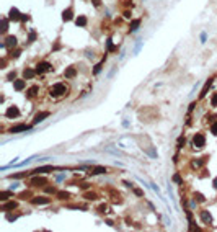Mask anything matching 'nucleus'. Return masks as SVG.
<instances>
[{
  "label": "nucleus",
  "instance_id": "1",
  "mask_svg": "<svg viewBox=\"0 0 217 232\" xmlns=\"http://www.w3.org/2000/svg\"><path fill=\"white\" fill-rule=\"evenodd\" d=\"M67 85L65 83H56L52 85V88H51V95H54V97H60V95H65L67 93Z\"/></svg>",
  "mask_w": 217,
  "mask_h": 232
},
{
  "label": "nucleus",
  "instance_id": "2",
  "mask_svg": "<svg viewBox=\"0 0 217 232\" xmlns=\"http://www.w3.org/2000/svg\"><path fill=\"white\" fill-rule=\"evenodd\" d=\"M193 145H194L196 149H202L206 145V137L204 134H201V132H197V134L193 137Z\"/></svg>",
  "mask_w": 217,
  "mask_h": 232
},
{
  "label": "nucleus",
  "instance_id": "3",
  "mask_svg": "<svg viewBox=\"0 0 217 232\" xmlns=\"http://www.w3.org/2000/svg\"><path fill=\"white\" fill-rule=\"evenodd\" d=\"M30 129H31L30 124H16V126L10 127V132L12 134H16V132H25V131H30Z\"/></svg>",
  "mask_w": 217,
  "mask_h": 232
},
{
  "label": "nucleus",
  "instance_id": "4",
  "mask_svg": "<svg viewBox=\"0 0 217 232\" xmlns=\"http://www.w3.org/2000/svg\"><path fill=\"white\" fill-rule=\"evenodd\" d=\"M49 70H52V65L49 62H39L36 65V72L38 74H42V72H49Z\"/></svg>",
  "mask_w": 217,
  "mask_h": 232
},
{
  "label": "nucleus",
  "instance_id": "5",
  "mask_svg": "<svg viewBox=\"0 0 217 232\" xmlns=\"http://www.w3.org/2000/svg\"><path fill=\"white\" fill-rule=\"evenodd\" d=\"M54 167L52 165H42V167H38L34 170H31V173H34V175H39V173H48V172H52Z\"/></svg>",
  "mask_w": 217,
  "mask_h": 232
},
{
  "label": "nucleus",
  "instance_id": "6",
  "mask_svg": "<svg viewBox=\"0 0 217 232\" xmlns=\"http://www.w3.org/2000/svg\"><path fill=\"white\" fill-rule=\"evenodd\" d=\"M33 204H49L51 203V198H46V196H36L31 200Z\"/></svg>",
  "mask_w": 217,
  "mask_h": 232
},
{
  "label": "nucleus",
  "instance_id": "7",
  "mask_svg": "<svg viewBox=\"0 0 217 232\" xmlns=\"http://www.w3.org/2000/svg\"><path fill=\"white\" fill-rule=\"evenodd\" d=\"M49 115H51L49 111H41V113H38V115L34 116V120H33V124H38V123L44 121V118H48Z\"/></svg>",
  "mask_w": 217,
  "mask_h": 232
},
{
  "label": "nucleus",
  "instance_id": "8",
  "mask_svg": "<svg viewBox=\"0 0 217 232\" xmlns=\"http://www.w3.org/2000/svg\"><path fill=\"white\" fill-rule=\"evenodd\" d=\"M18 115H20V111H18L16 106H10V108L5 111V116H7V118H16Z\"/></svg>",
  "mask_w": 217,
  "mask_h": 232
},
{
  "label": "nucleus",
  "instance_id": "9",
  "mask_svg": "<svg viewBox=\"0 0 217 232\" xmlns=\"http://www.w3.org/2000/svg\"><path fill=\"white\" fill-rule=\"evenodd\" d=\"M201 221L204 222V224H211L212 222V216L209 211H201Z\"/></svg>",
  "mask_w": 217,
  "mask_h": 232
},
{
  "label": "nucleus",
  "instance_id": "10",
  "mask_svg": "<svg viewBox=\"0 0 217 232\" xmlns=\"http://www.w3.org/2000/svg\"><path fill=\"white\" fill-rule=\"evenodd\" d=\"M3 46H5V48H8V49H12L13 46H16V38H15V36H8L7 41L3 42Z\"/></svg>",
  "mask_w": 217,
  "mask_h": 232
},
{
  "label": "nucleus",
  "instance_id": "11",
  "mask_svg": "<svg viewBox=\"0 0 217 232\" xmlns=\"http://www.w3.org/2000/svg\"><path fill=\"white\" fill-rule=\"evenodd\" d=\"M8 18H10V20H13V21H18V20H21V15H20V12H18L16 8H12Z\"/></svg>",
  "mask_w": 217,
  "mask_h": 232
},
{
  "label": "nucleus",
  "instance_id": "12",
  "mask_svg": "<svg viewBox=\"0 0 217 232\" xmlns=\"http://www.w3.org/2000/svg\"><path fill=\"white\" fill-rule=\"evenodd\" d=\"M64 75L67 79H74L75 75H77V69H75V67H67V69H65V72H64Z\"/></svg>",
  "mask_w": 217,
  "mask_h": 232
},
{
  "label": "nucleus",
  "instance_id": "13",
  "mask_svg": "<svg viewBox=\"0 0 217 232\" xmlns=\"http://www.w3.org/2000/svg\"><path fill=\"white\" fill-rule=\"evenodd\" d=\"M211 85H212V79H209V80H207V82L204 83V87H202L201 93H199V98H204V97H206V93H207V90H209Z\"/></svg>",
  "mask_w": 217,
  "mask_h": 232
},
{
  "label": "nucleus",
  "instance_id": "14",
  "mask_svg": "<svg viewBox=\"0 0 217 232\" xmlns=\"http://www.w3.org/2000/svg\"><path fill=\"white\" fill-rule=\"evenodd\" d=\"M72 17H74L72 8H67V10H64V13H62V20H64V21H70V20H72Z\"/></svg>",
  "mask_w": 217,
  "mask_h": 232
},
{
  "label": "nucleus",
  "instance_id": "15",
  "mask_svg": "<svg viewBox=\"0 0 217 232\" xmlns=\"http://www.w3.org/2000/svg\"><path fill=\"white\" fill-rule=\"evenodd\" d=\"M25 85H26V83H25V80H21V79H20V80H15V82H13V87H15L16 92H21V90L25 88Z\"/></svg>",
  "mask_w": 217,
  "mask_h": 232
},
{
  "label": "nucleus",
  "instance_id": "16",
  "mask_svg": "<svg viewBox=\"0 0 217 232\" xmlns=\"http://www.w3.org/2000/svg\"><path fill=\"white\" fill-rule=\"evenodd\" d=\"M31 185H34V186H42V185H46V178H39V177H36V178H33V180H31Z\"/></svg>",
  "mask_w": 217,
  "mask_h": 232
},
{
  "label": "nucleus",
  "instance_id": "17",
  "mask_svg": "<svg viewBox=\"0 0 217 232\" xmlns=\"http://www.w3.org/2000/svg\"><path fill=\"white\" fill-rule=\"evenodd\" d=\"M36 74H38V72H36V70H33V69H25V72H23V77H25V79H33Z\"/></svg>",
  "mask_w": 217,
  "mask_h": 232
},
{
  "label": "nucleus",
  "instance_id": "18",
  "mask_svg": "<svg viewBox=\"0 0 217 232\" xmlns=\"http://www.w3.org/2000/svg\"><path fill=\"white\" fill-rule=\"evenodd\" d=\"M15 208H16V203L10 201V203H7V204L2 206V211H12V209H15Z\"/></svg>",
  "mask_w": 217,
  "mask_h": 232
},
{
  "label": "nucleus",
  "instance_id": "19",
  "mask_svg": "<svg viewBox=\"0 0 217 232\" xmlns=\"http://www.w3.org/2000/svg\"><path fill=\"white\" fill-rule=\"evenodd\" d=\"M106 172V167H95L90 170V175H100V173H105Z\"/></svg>",
  "mask_w": 217,
  "mask_h": 232
},
{
  "label": "nucleus",
  "instance_id": "20",
  "mask_svg": "<svg viewBox=\"0 0 217 232\" xmlns=\"http://www.w3.org/2000/svg\"><path fill=\"white\" fill-rule=\"evenodd\" d=\"M75 23H77V26H85V25H87V17L80 15L77 20H75Z\"/></svg>",
  "mask_w": 217,
  "mask_h": 232
},
{
  "label": "nucleus",
  "instance_id": "21",
  "mask_svg": "<svg viewBox=\"0 0 217 232\" xmlns=\"http://www.w3.org/2000/svg\"><path fill=\"white\" fill-rule=\"evenodd\" d=\"M139 25H140V20H139V18H137V20H132V21H131L129 30H131V31H136V30L139 28Z\"/></svg>",
  "mask_w": 217,
  "mask_h": 232
},
{
  "label": "nucleus",
  "instance_id": "22",
  "mask_svg": "<svg viewBox=\"0 0 217 232\" xmlns=\"http://www.w3.org/2000/svg\"><path fill=\"white\" fill-rule=\"evenodd\" d=\"M38 90H39V88H38V87H31L30 90H28V97H30V98H33V97H36V93H38Z\"/></svg>",
  "mask_w": 217,
  "mask_h": 232
},
{
  "label": "nucleus",
  "instance_id": "23",
  "mask_svg": "<svg viewBox=\"0 0 217 232\" xmlns=\"http://www.w3.org/2000/svg\"><path fill=\"white\" fill-rule=\"evenodd\" d=\"M10 195H12L10 191H2V193H0V200H2V201H7Z\"/></svg>",
  "mask_w": 217,
  "mask_h": 232
},
{
  "label": "nucleus",
  "instance_id": "24",
  "mask_svg": "<svg viewBox=\"0 0 217 232\" xmlns=\"http://www.w3.org/2000/svg\"><path fill=\"white\" fill-rule=\"evenodd\" d=\"M57 198H59V200H67V198H69V193H67V191H59V193H57Z\"/></svg>",
  "mask_w": 217,
  "mask_h": 232
},
{
  "label": "nucleus",
  "instance_id": "25",
  "mask_svg": "<svg viewBox=\"0 0 217 232\" xmlns=\"http://www.w3.org/2000/svg\"><path fill=\"white\" fill-rule=\"evenodd\" d=\"M26 172H21V173H13V175H10V178H23V177H26Z\"/></svg>",
  "mask_w": 217,
  "mask_h": 232
},
{
  "label": "nucleus",
  "instance_id": "26",
  "mask_svg": "<svg viewBox=\"0 0 217 232\" xmlns=\"http://www.w3.org/2000/svg\"><path fill=\"white\" fill-rule=\"evenodd\" d=\"M106 44H108V51H116V49H118V48H114V46H113V41H111V39H108Z\"/></svg>",
  "mask_w": 217,
  "mask_h": 232
},
{
  "label": "nucleus",
  "instance_id": "27",
  "mask_svg": "<svg viewBox=\"0 0 217 232\" xmlns=\"http://www.w3.org/2000/svg\"><path fill=\"white\" fill-rule=\"evenodd\" d=\"M85 198H87V200H96V195H95V193H87V195H85Z\"/></svg>",
  "mask_w": 217,
  "mask_h": 232
},
{
  "label": "nucleus",
  "instance_id": "28",
  "mask_svg": "<svg viewBox=\"0 0 217 232\" xmlns=\"http://www.w3.org/2000/svg\"><path fill=\"white\" fill-rule=\"evenodd\" d=\"M211 132H212V134H214V136H217V121H215L214 124L211 126Z\"/></svg>",
  "mask_w": 217,
  "mask_h": 232
},
{
  "label": "nucleus",
  "instance_id": "29",
  "mask_svg": "<svg viewBox=\"0 0 217 232\" xmlns=\"http://www.w3.org/2000/svg\"><path fill=\"white\" fill-rule=\"evenodd\" d=\"M8 30V25H7V18H3V21H2V31L5 33Z\"/></svg>",
  "mask_w": 217,
  "mask_h": 232
},
{
  "label": "nucleus",
  "instance_id": "30",
  "mask_svg": "<svg viewBox=\"0 0 217 232\" xmlns=\"http://www.w3.org/2000/svg\"><path fill=\"white\" fill-rule=\"evenodd\" d=\"M101 65H103V61H101V62H98V64L95 65V70H93V72H95V74H98V72L101 70Z\"/></svg>",
  "mask_w": 217,
  "mask_h": 232
},
{
  "label": "nucleus",
  "instance_id": "31",
  "mask_svg": "<svg viewBox=\"0 0 217 232\" xmlns=\"http://www.w3.org/2000/svg\"><path fill=\"white\" fill-rule=\"evenodd\" d=\"M173 182L181 183V177H180V173H175V175H173Z\"/></svg>",
  "mask_w": 217,
  "mask_h": 232
},
{
  "label": "nucleus",
  "instance_id": "32",
  "mask_svg": "<svg viewBox=\"0 0 217 232\" xmlns=\"http://www.w3.org/2000/svg\"><path fill=\"white\" fill-rule=\"evenodd\" d=\"M202 164H204V160H194V162H193V165H194V167H201Z\"/></svg>",
  "mask_w": 217,
  "mask_h": 232
},
{
  "label": "nucleus",
  "instance_id": "33",
  "mask_svg": "<svg viewBox=\"0 0 217 232\" xmlns=\"http://www.w3.org/2000/svg\"><path fill=\"white\" fill-rule=\"evenodd\" d=\"M194 198H196L197 201H204V196H202L201 193H196V195H194Z\"/></svg>",
  "mask_w": 217,
  "mask_h": 232
},
{
  "label": "nucleus",
  "instance_id": "34",
  "mask_svg": "<svg viewBox=\"0 0 217 232\" xmlns=\"http://www.w3.org/2000/svg\"><path fill=\"white\" fill-rule=\"evenodd\" d=\"M183 145H185V137H180L178 139V147H183Z\"/></svg>",
  "mask_w": 217,
  "mask_h": 232
},
{
  "label": "nucleus",
  "instance_id": "35",
  "mask_svg": "<svg viewBox=\"0 0 217 232\" xmlns=\"http://www.w3.org/2000/svg\"><path fill=\"white\" fill-rule=\"evenodd\" d=\"M16 217H18L16 214H7V219H8V221H15Z\"/></svg>",
  "mask_w": 217,
  "mask_h": 232
},
{
  "label": "nucleus",
  "instance_id": "36",
  "mask_svg": "<svg viewBox=\"0 0 217 232\" xmlns=\"http://www.w3.org/2000/svg\"><path fill=\"white\" fill-rule=\"evenodd\" d=\"M134 193H136L137 196H142V195H144V191H142V190H139V188H134Z\"/></svg>",
  "mask_w": 217,
  "mask_h": 232
},
{
  "label": "nucleus",
  "instance_id": "37",
  "mask_svg": "<svg viewBox=\"0 0 217 232\" xmlns=\"http://www.w3.org/2000/svg\"><path fill=\"white\" fill-rule=\"evenodd\" d=\"M46 191H48V193H57V191H56V188H51V186L46 188Z\"/></svg>",
  "mask_w": 217,
  "mask_h": 232
},
{
  "label": "nucleus",
  "instance_id": "38",
  "mask_svg": "<svg viewBox=\"0 0 217 232\" xmlns=\"http://www.w3.org/2000/svg\"><path fill=\"white\" fill-rule=\"evenodd\" d=\"M92 2H93V5H95V7H100V0H92Z\"/></svg>",
  "mask_w": 217,
  "mask_h": 232
},
{
  "label": "nucleus",
  "instance_id": "39",
  "mask_svg": "<svg viewBox=\"0 0 217 232\" xmlns=\"http://www.w3.org/2000/svg\"><path fill=\"white\" fill-rule=\"evenodd\" d=\"M34 38H36L34 33H30V41H34Z\"/></svg>",
  "mask_w": 217,
  "mask_h": 232
},
{
  "label": "nucleus",
  "instance_id": "40",
  "mask_svg": "<svg viewBox=\"0 0 217 232\" xmlns=\"http://www.w3.org/2000/svg\"><path fill=\"white\" fill-rule=\"evenodd\" d=\"M212 105H214V106H217V95H215L214 98H212Z\"/></svg>",
  "mask_w": 217,
  "mask_h": 232
},
{
  "label": "nucleus",
  "instance_id": "41",
  "mask_svg": "<svg viewBox=\"0 0 217 232\" xmlns=\"http://www.w3.org/2000/svg\"><path fill=\"white\" fill-rule=\"evenodd\" d=\"M12 79H15V72H12L10 75H8V80H12Z\"/></svg>",
  "mask_w": 217,
  "mask_h": 232
},
{
  "label": "nucleus",
  "instance_id": "42",
  "mask_svg": "<svg viewBox=\"0 0 217 232\" xmlns=\"http://www.w3.org/2000/svg\"><path fill=\"white\" fill-rule=\"evenodd\" d=\"M214 188H215V190H217V177L214 178Z\"/></svg>",
  "mask_w": 217,
  "mask_h": 232
}]
</instances>
